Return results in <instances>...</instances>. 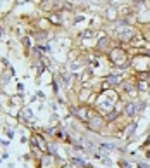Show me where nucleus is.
Instances as JSON below:
<instances>
[{
  "label": "nucleus",
  "mask_w": 150,
  "mask_h": 168,
  "mask_svg": "<svg viewBox=\"0 0 150 168\" xmlns=\"http://www.w3.org/2000/svg\"><path fill=\"white\" fill-rule=\"evenodd\" d=\"M135 104H128L126 106V113H128V115H135Z\"/></svg>",
  "instance_id": "f03ea898"
},
{
  "label": "nucleus",
  "mask_w": 150,
  "mask_h": 168,
  "mask_svg": "<svg viewBox=\"0 0 150 168\" xmlns=\"http://www.w3.org/2000/svg\"><path fill=\"white\" fill-rule=\"evenodd\" d=\"M33 144L38 146V147H42V151H47V146H45L43 139H42L40 135H33Z\"/></svg>",
  "instance_id": "f257e3e1"
}]
</instances>
